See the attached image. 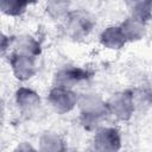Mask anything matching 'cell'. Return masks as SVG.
Listing matches in <instances>:
<instances>
[{
	"label": "cell",
	"instance_id": "1",
	"mask_svg": "<svg viewBox=\"0 0 152 152\" xmlns=\"http://www.w3.org/2000/svg\"><path fill=\"white\" fill-rule=\"evenodd\" d=\"M81 121L87 128H97L101 120L109 114L108 103H104L100 97L90 94L80 101Z\"/></svg>",
	"mask_w": 152,
	"mask_h": 152
},
{
	"label": "cell",
	"instance_id": "2",
	"mask_svg": "<svg viewBox=\"0 0 152 152\" xmlns=\"http://www.w3.org/2000/svg\"><path fill=\"white\" fill-rule=\"evenodd\" d=\"M121 139L119 132L112 127H99L95 132L91 148L93 152H119Z\"/></svg>",
	"mask_w": 152,
	"mask_h": 152
},
{
	"label": "cell",
	"instance_id": "3",
	"mask_svg": "<svg viewBox=\"0 0 152 152\" xmlns=\"http://www.w3.org/2000/svg\"><path fill=\"white\" fill-rule=\"evenodd\" d=\"M109 113L115 115L120 120H127L131 118L134 110V97L128 91L115 94L108 102Z\"/></svg>",
	"mask_w": 152,
	"mask_h": 152
},
{
	"label": "cell",
	"instance_id": "4",
	"mask_svg": "<svg viewBox=\"0 0 152 152\" xmlns=\"http://www.w3.org/2000/svg\"><path fill=\"white\" fill-rule=\"evenodd\" d=\"M93 21L82 12H72L65 15V30L72 38L84 37L91 30Z\"/></svg>",
	"mask_w": 152,
	"mask_h": 152
},
{
	"label": "cell",
	"instance_id": "5",
	"mask_svg": "<svg viewBox=\"0 0 152 152\" xmlns=\"http://www.w3.org/2000/svg\"><path fill=\"white\" fill-rule=\"evenodd\" d=\"M10 64L14 76L20 81L31 78L36 72V57L32 56L14 52L11 55Z\"/></svg>",
	"mask_w": 152,
	"mask_h": 152
},
{
	"label": "cell",
	"instance_id": "6",
	"mask_svg": "<svg viewBox=\"0 0 152 152\" xmlns=\"http://www.w3.org/2000/svg\"><path fill=\"white\" fill-rule=\"evenodd\" d=\"M49 102L56 112L68 113L77 103V97L72 90L55 87L49 94Z\"/></svg>",
	"mask_w": 152,
	"mask_h": 152
},
{
	"label": "cell",
	"instance_id": "7",
	"mask_svg": "<svg viewBox=\"0 0 152 152\" xmlns=\"http://www.w3.org/2000/svg\"><path fill=\"white\" fill-rule=\"evenodd\" d=\"M86 77H87L86 72L82 69L75 68V66H68V68L59 70L56 74L55 87L71 90V88H74L76 84H80L83 80H86Z\"/></svg>",
	"mask_w": 152,
	"mask_h": 152
},
{
	"label": "cell",
	"instance_id": "8",
	"mask_svg": "<svg viewBox=\"0 0 152 152\" xmlns=\"http://www.w3.org/2000/svg\"><path fill=\"white\" fill-rule=\"evenodd\" d=\"M100 40L103 46L108 49H121L126 40L124 32L120 26H110L107 27L100 36Z\"/></svg>",
	"mask_w": 152,
	"mask_h": 152
},
{
	"label": "cell",
	"instance_id": "9",
	"mask_svg": "<svg viewBox=\"0 0 152 152\" xmlns=\"http://www.w3.org/2000/svg\"><path fill=\"white\" fill-rule=\"evenodd\" d=\"M120 27L124 32V36L126 37V40L141 39L145 36V32H146L145 24L140 23L135 19H132V18H128L127 20H125Z\"/></svg>",
	"mask_w": 152,
	"mask_h": 152
},
{
	"label": "cell",
	"instance_id": "10",
	"mask_svg": "<svg viewBox=\"0 0 152 152\" xmlns=\"http://www.w3.org/2000/svg\"><path fill=\"white\" fill-rule=\"evenodd\" d=\"M39 152H64L65 145L59 135L55 133H45L39 139Z\"/></svg>",
	"mask_w": 152,
	"mask_h": 152
},
{
	"label": "cell",
	"instance_id": "11",
	"mask_svg": "<svg viewBox=\"0 0 152 152\" xmlns=\"http://www.w3.org/2000/svg\"><path fill=\"white\" fill-rule=\"evenodd\" d=\"M128 10L131 13L132 19H135L140 23H146L151 14H152V2L148 1H134V2H128Z\"/></svg>",
	"mask_w": 152,
	"mask_h": 152
},
{
	"label": "cell",
	"instance_id": "12",
	"mask_svg": "<svg viewBox=\"0 0 152 152\" xmlns=\"http://www.w3.org/2000/svg\"><path fill=\"white\" fill-rule=\"evenodd\" d=\"M15 101L21 109L31 110L39 104V96L31 89L20 88L15 94Z\"/></svg>",
	"mask_w": 152,
	"mask_h": 152
},
{
	"label": "cell",
	"instance_id": "13",
	"mask_svg": "<svg viewBox=\"0 0 152 152\" xmlns=\"http://www.w3.org/2000/svg\"><path fill=\"white\" fill-rule=\"evenodd\" d=\"M15 49H17V53H21V55H27V56H32L36 57L39 53V44L32 38V37H20L17 40L15 44Z\"/></svg>",
	"mask_w": 152,
	"mask_h": 152
},
{
	"label": "cell",
	"instance_id": "14",
	"mask_svg": "<svg viewBox=\"0 0 152 152\" xmlns=\"http://www.w3.org/2000/svg\"><path fill=\"white\" fill-rule=\"evenodd\" d=\"M27 4L26 2H21V1H8V0H4L0 2V7L1 11L11 17H17L20 15L25 8H26Z\"/></svg>",
	"mask_w": 152,
	"mask_h": 152
},
{
	"label": "cell",
	"instance_id": "15",
	"mask_svg": "<svg viewBox=\"0 0 152 152\" xmlns=\"http://www.w3.org/2000/svg\"><path fill=\"white\" fill-rule=\"evenodd\" d=\"M14 152H39L38 150H36L32 145L27 144V142H21L17 146V148L14 150Z\"/></svg>",
	"mask_w": 152,
	"mask_h": 152
}]
</instances>
